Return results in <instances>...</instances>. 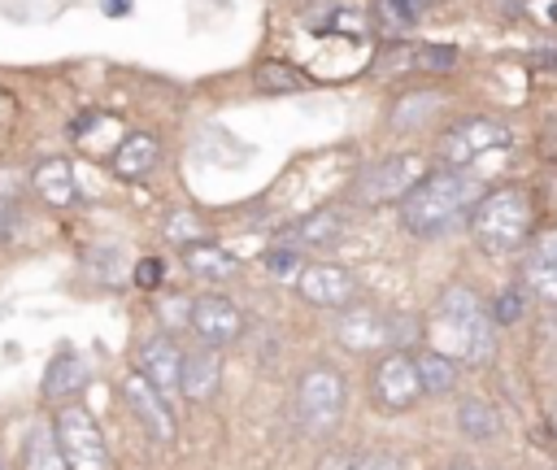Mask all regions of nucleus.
I'll return each instance as SVG.
<instances>
[{"label": "nucleus", "instance_id": "f257e3e1", "mask_svg": "<svg viewBox=\"0 0 557 470\" xmlns=\"http://www.w3.org/2000/svg\"><path fill=\"white\" fill-rule=\"evenodd\" d=\"M479 200V183L470 178V170L457 165H440L431 174H422L405 196H400V226L418 239H435L448 235L461 218H470Z\"/></svg>", "mask_w": 557, "mask_h": 470}, {"label": "nucleus", "instance_id": "f03ea898", "mask_svg": "<svg viewBox=\"0 0 557 470\" xmlns=\"http://www.w3.org/2000/svg\"><path fill=\"white\" fill-rule=\"evenodd\" d=\"M492 313L479 305V296L470 287H448L435 309H431V322H426V335H431V348L444 352V357H461L470 366H483L496 348L492 339Z\"/></svg>", "mask_w": 557, "mask_h": 470}, {"label": "nucleus", "instance_id": "7ed1b4c3", "mask_svg": "<svg viewBox=\"0 0 557 470\" xmlns=\"http://www.w3.org/2000/svg\"><path fill=\"white\" fill-rule=\"evenodd\" d=\"M531 196L522 187H496L474 200L470 209V235L487 257L518 252L531 235Z\"/></svg>", "mask_w": 557, "mask_h": 470}, {"label": "nucleus", "instance_id": "20e7f679", "mask_svg": "<svg viewBox=\"0 0 557 470\" xmlns=\"http://www.w3.org/2000/svg\"><path fill=\"white\" fill-rule=\"evenodd\" d=\"M344 418V374L331 366H313L296 383V422L305 435H331Z\"/></svg>", "mask_w": 557, "mask_h": 470}, {"label": "nucleus", "instance_id": "39448f33", "mask_svg": "<svg viewBox=\"0 0 557 470\" xmlns=\"http://www.w3.org/2000/svg\"><path fill=\"white\" fill-rule=\"evenodd\" d=\"M52 431H57V444H61V457L70 470H104L109 466L104 435L83 405H61L52 418Z\"/></svg>", "mask_w": 557, "mask_h": 470}, {"label": "nucleus", "instance_id": "423d86ee", "mask_svg": "<svg viewBox=\"0 0 557 470\" xmlns=\"http://www.w3.org/2000/svg\"><path fill=\"white\" fill-rule=\"evenodd\" d=\"M509 148V126L496 118H461L453 131L440 135V161L466 170L470 161Z\"/></svg>", "mask_w": 557, "mask_h": 470}, {"label": "nucleus", "instance_id": "0eeeda50", "mask_svg": "<svg viewBox=\"0 0 557 470\" xmlns=\"http://www.w3.org/2000/svg\"><path fill=\"white\" fill-rule=\"evenodd\" d=\"M422 174H426L422 157H413V152H396V157H383V161L366 165V170L357 174L352 196H357L361 205H392V200H400Z\"/></svg>", "mask_w": 557, "mask_h": 470}, {"label": "nucleus", "instance_id": "6e6552de", "mask_svg": "<svg viewBox=\"0 0 557 470\" xmlns=\"http://www.w3.org/2000/svg\"><path fill=\"white\" fill-rule=\"evenodd\" d=\"M370 387H374V405H379V409H392V413H396V409H409V405L422 396L413 357H405V352H387V357L374 366Z\"/></svg>", "mask_w": 557, "mask_h": 470}, {"label": "nucleus", "instance_id": "1a4fd4ad", "mask_svg": "<svg viewBox=\"0 0 557 470\" xmlns=\"http://www.w3.org/2000/svg\"><path fill=\"white\" fill-rule=\"evenodd\" d=\"M296 287H300V296H305L309 305H322V309H348L352 296H357V279H352L344 265H331V261L300 265Z\"/></svg>", "mask_w": 557, "mask_h": 470}, {"label": "nucleus", "instance_id": "9d476101", "mask_svg": "<svg viewBox=\"0 0 557 470\" xmlns=\"http://www.w3.org/2000/svg\"><path fill=\"white\" fill-rule=\"evenodd\" d=\"M122 396H126V405H131V413L139 418V426L157 440V444H170L174 440V413H170V400L135 370L126 383H122Z\"/></svg>", "mask_w": 557, "mask_h": 470}, {"label": "nucleus", "instance_id": "9b49d317", "mask_svg": "<svg viewBox=\"0 0 557 470\" xmlns=\"http://www.w3.org/2000/svg\"><path fill=\"white\" fill-rule=\"evenodd\" d=\"M522 283L535 300L544 305H557V226L540 231L531 244H527V257H522Z\"/></svg>", "mask_w": 557, "mask_h": 470}, {"label": "nucleus", "instance_id": "f8f14e48", "mask_svg": "<svg viewBox=\"0 0 557 470\" xmlns=\"http://www.w3.org/2000/svg\"><path fill=\"white\" fill-rule=\"evenodd\" d=\"M187 326L205 339V344H231L239 331H244V313L226 300V296H200V300H191V318H187Z\"/></svg>", "mask_w": 557, "mask_h": 470}, {"label": "nucleus", "instance_id": "ddd939ff", "mask_svg": "<svg viewBox=\"0 0 557 470\" xmlns=\"http://www.w3.org/2000/svg\"><path fill=\"white\" fill-rule=\"evenodd\" d=\"M135 361H139V374H144L165 400L178 392V379H183V348H178L174 339H165V335L144 339L139 352H135Z\"/></svg>", "mask_w": 557, "mask_h": 470}, {"label": "nucleus", "instance_id": "4468645a", "mask_svg": "<svg viewBox=\"0 0 557 470\" xmlns=\"http://www.w3.org/2000/svg\"><path fill=\"white\" fill-rule=\"evenodd\" d=\"M396 335V326L383 318V313H374V309H348L339 322H335V339L344 344V348H352V352H374V348H383L387 339Z\"/></svg>", "mask_w": 557, "mask_h": 470}, {"label": "nucleus", "instance_id": "2eb2a0df", "mask_svg": "<svg viewBox=\"0 0 557 470\" xmlns=\"http://www.w3.org/2000/svg\"><path fill=\"white\" fill-rule=\"evenodd\" d=\"M218 379H222V357L213 352V344L196 348V352H183V379H178V392L187 400H209L218 392Z\"/></svg>", "mask_w": 557, "mask_h": 470}, {"label": "nucleus", "instance_id": "dca6fc26", "mask_svg": "<svg viewBox=\"0 0 557 470\" xmlns=\"http://www.w3.org/2000/svg\"><path fill=\"white\" fill-rule=\"evenodd\" d=\"M22 470H70L65 457H61L52 422H35L26 431V440H22Z\"/></svg>", "mask_w": 557, "mask_h": 470}, {"label": "nucleus", "instance_id": "f3484780", "mask_svg": "<svg viewBox=\"0 0 557 470\" xmlns=\"http://www.w3.org/2000/svg\"><path fill=\"white\" fill-rule=\"evenodd\" d=\"M30 183H35V191L48 200V205H74V196H78V187H74V170H70V161H61V157H52V161H39L35 165V174H30Z\"/></svg>", "mask_w": 557, "mask_h": 470}, {"label": "nucleus", "instance_id": "a211bd4d", "mask_svg": "<svg viewBox=\"0 0 557 470\" xmlns=\"http://www.w3.org/2000/svg\"><path fill=\"white\" fill-rule=\"evenodd\" d=\"M183 265H187L196 279H209V283H222V279H231V274L239 270V265H235V257H231L226 248L205 244V239L183 244Z\"/></svg>", "mask_w": 557, "mask_h": 470}, {"label": "nucleus", "instance_id": "6ab92c4d", "mask_svg": "<svg viewBox=\"0 0 557 470\" xmlns=\"http://www.w3.org/2000/svg\"><path fill=\"white\" fill-rule=\"evenodd\" d=\"M83 383H87V361L78 352H57L44 374V400H65L83 392Z\"/></svg>", "mask_w": 557, "mask_h": 470}, {"label": "nucleus", "instance_id": "aec40b11", "mask_svg": "<svg viewBox=\"0 0 557 470\" xmlns=\"http://www.w3.org/2000/svg\"><path fill=\"white\" fill-rule=\"evenodd\" d=\"M152 161H157V139L152 135H126L109 157L117 178H144L152 170Z\"/></svg>", "mask_w": 557, "mask_h": 470}, {"label": "nucleus", "instance_id": "412c9836", "mask_svg": "<svg viewBox=\"0 0 557 470\" xmlns=\"http://www.w3.org/2000/svg\"><path fill=\"white\" fill-rule=\"evenodd\" d=\"M413 366H418L422 396H444V392H453V383H457V361H453V357H444V352L426 348Z\"/></svg>", "mask_w": 557, "mask_h": 470}, {"label": "nucleus", "instance_id": "4be33fe9", "mask_svg": "<svg viewBox=\"0 0 557 470\" xmlns=\"http://www.w3.org/2000/svg\"><path fill=\"white\" fill-rule=\"evenodd\" d=\"M339 235H344V213H335V209L309 213V218H300V222L292 226V239H296V244H313V248H326V244H335Z\"/></svg>", "mask_w": 557, "mask_h": 470}, {"label": "nucleus", "instance_id": "5701e85b", "mask_svg": "<svg viewBox=\"0 0 557 470\" xmlns=\"http://www.w3.org/2000/svg\"><path fill=\"white\" fill-rule=\"evenodd\" d=\"M252 83H257L261 91H278V96H287V91H305L313 78H309L305 70H296L292 61H261L257 74H252Z\"/></svg>", "mask_w": 557, "mask_h": 470}, {"label": "nucleus", "instance_id": "b1692460", "mask_svg": "<svg viewBox=\"0 0 557 470\" xmlns=\"http://www.w3.org/2000/svg\"><path fill=\"white\" fill-rule=\"evenodd\" d=\"M457 426H461L470 440H492V435L500 431V418H496V409H492L487 400L466 396V400L457 405Z\"/></svg>", "mask_w": 557, "mask_h": 470}, {"label": "nucleus", "instance_id": "393cba45", "mask_svg": "<svg viewBox=\"0 0 557 470\" xmlns=\"http://www.w3.org/2000/svg\"><path fill=\"white\" fill-rule=\"evenodd\" d=\"M313 30H339V35H361L366 30V22H361V9H352V4H313V13L305 17Z\"/></svg>", "mask_w": 557, "mask_h": 470}, {"label": "nucleus", "instance_id": "a878e982", "mask_svg": "<svg viewBox=\"0 0 557 470\" xmlns=\"http://www.w3.org/2000/svg\"><path fill=\"white\" fill-rule=\"evenodd\" d=\"M435 104H440V96H431V91H422V96H405V100L396 104V113H392V126L409 131V126L426 122V113H422V109H435Z\"/></svg>", "mask_w": 557, "mask_h": 470}, {"label": "nucleus", "instance_id": "bb28decb", "mask_svg": "<svg viewBox=\"0 0 557 470\" xmlns=\"http://www.w3.org/2000/svg\"><path fill=\"white\" fill-rule=\"evenodd\" d=\"M431 0H379V17L387 22V26H409V22H418L422 17V9H426Z\"/></svg>", "mask_w": 557, "mask_h": 470}, {"label": "nucleus", "instance_id": "cd10ccee", "mask_svg": "<svg viewBox=\"0 0 557 470\" xmlns=\"http://www.w3.org/2000/svg\"><path fill=\"white\" fill-rule=\"evenodd\" d=\"M165 235H170V239H178V244H196V239L205 235V226H200L191 213H170V222H165Z\"/></svg>", "mask_w": 557, "mask_h": 470}, {"label": "nucleus", "instance_id": "c85d7f7f", "mask_svg": "<svg viewBox=\"0 0 557 470\" xmlns=\"http://www.w3.org/2000/svg\"><path fill=\"white\" fill-rule=\"evenodd\" d=\"M265 270L278 274V279L300 274V270H296V248H287V244H283V248H270V252H265Z\"/></svg>", "mask_w": 557, "mask_h": 470}, {"label": "nucleus", "instance_id": "c756f323", "mask_svg": "<svg viewBox=\"0 0 557 470\" xmlns=\"http://www.w3.org/2000/svg\"><path fill=\"white\" fill-rule=\"evenodd\" d=\"M518 313H522V300H518V292H500V296H496V305H492V322L509 326V322H518Z\"/></svg>", "mask_w": 557, "mask_h": 470}, {"label": "nucleus", "instance_id": "7c9ffc66", "mask_svg": "<svg viewBox=\"0 0 557 470\" xmlns=\"http://www.w3.org/2000/svg\"><path fill=\"white\" fill-rule=\"evenodd\" d=\"M348 470H400V461L392 453H361V457H352Z\"/></svg>", "mask_w": 557, "mask_h": 470}, {"label": "nucleus", "instance_id": "2f4dec72", "mask_svg": "<svg viewBox=\"0 0 557 470\" xmlns=\"http://www.w3.org/2000/svg\"><path fill=\"white\" fill-rule=\"evenodd\" d=\"M135 283H139L144 292H157V287H161V261H139V265H135Z\"/></svg>", "mask_w": 557, "mask_h": 470}, {"label": "nucleus", "instance_id": "473e14b6", "mask_svg": "<svg viewBox=\"0 0 557 470\" xmlns=\"http://www.w3.org/2000/svg\"><path fill=\"white\" fill-rule=\"evenodd\" d=\"M161 318H170V326H187L191 305L187 300H161Z\"/></svg>", "mask_w": 557, "mask_h": 470}, {"label": "nucleus", "instance_id": "72a5a7b5", "mask_svg": "<svg viewBox=\"0 0 557 470\" xmlns=\"http://www.w3.org/2000/svg\"><path fill=\"white\" fill-rule=\"evenodd\" d=\"M348 466H352V457H348V453H331V457H326L318 470H348Z\"/></svg>", "mask_w": 557, "mask_h": 470}, {"label": "nucleus", "instance_id": "f704fd0d", "mask_svg": "<svg viewBox=\"0 0 557 470\" xmlns=\"http://www.w3.org/2000/svg\"><path fill=\"white\" fill-rule=\"evenodd\" d=\"M444 470H470V466H444Z\"/></svg>", "mask_w": 557, "mask_h": 470}, {"label": "nucleus", "instance_id": "c9c22d12", "mask_svg": "<svg viewBox=\"0 0 557 470\" xmlns=\"http://www.w3.org/2000/svg\"><path fill=\"white\" fill-rule=\"evenodd\" d=\"M0 470H4V457H0Z\"/></svg>", "mask_w": 557, "mask_h": 470}]
</instances>
